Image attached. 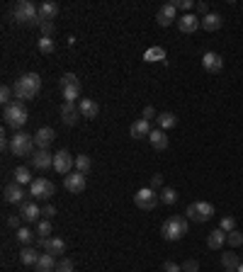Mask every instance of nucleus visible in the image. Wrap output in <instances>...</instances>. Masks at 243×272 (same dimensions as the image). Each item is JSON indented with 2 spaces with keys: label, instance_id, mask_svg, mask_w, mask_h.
Returning a JSON list of instances; mask_svg holds the SVG:
<instances>
[{
  "label": "nucleus",
  "instance_id": "nucleus-49",
  "mask_svg": "<svg viewBox=\"0 0 243 272\" xmlns=\"http://www.w3.org/2000/svg\"><path fill=\"white\" fill-rule=\"evenodd\" d=\"M163 272H183V267L175 265L173 260H168V262H163Z\"/></svg>",
  "mask_w": 243,
  "mask_h": 272
},
{
  "label": "nucleus",
  "instance_id": "nucleus-55",
  "mask_svg": "<svg viewBox=\"0 0 243 272\" xmlns=\"http://www.w3.org/2000/svg\"><path fill=\"white\" fill-rule=\"evenodd\" d=\"M226 272H231V270H226Z\"/></svg>",
  "mask_w": 243,
  "mask_h": 272
},
{
  "label": "nucleus",
  "instance_id": "nucleus-52",
  "mask_svg": "<svg viewBox=\"0 0 243 272\" xmlns=\"http://www.w3.org/2000/svg\"><path fill=\"white\" fill-rule=\"evenodd\" d=\"M0 149H3V151H8V149H10V139L5 136V131H3V139H0Z\"/></svg>",
  "mask_w": 243,
  "mask_h": 272
},
{
  "label": "nucleus",
  "instance_id": "nucleus-37",
  "mask_svg": "<svg viewBox=\"0 0 243 272\" xmlns=\"http://www.w3.org/2000/svg\"><path fill=\"white\" fill-rule=\"evenodd\" d=\"M177 202V192L173 190V187H163L161 190V204H175Z\"/></svg>",
  "mask_w": 243,
  "mask_h": 272
},
{
  "label": "nucleus",
  "instance_id": "nucleus-11",
  "mask_svg": "<svg viewBox=\"0 0 243 272\" xmlns=\"http://www.w3.org/2000/svg\"><path fill=\"white\" fill-rule=\"evenodd\" d=\"M20 217L25 224H39L41 221V207L37 202H25L20 207Z\"/></svg>",
  "mask_w": 243,
  "mask_h": 272
},
{
  "label": "nucleus",
  "instance_id": "nucleus-43",
  "mask_svg": "<svg viewBox=\"0 0 243 272\" xmlns=\"http://www.w3.org/2000/svg\"><path fill=\"white\" fill-rule=\"evenodd\" d=\"M219 229H221V231H226V233L236 231V219H233V217H224V219H221V224H219Z\"/></svg>",
  "mask_w": 243,
  "mask_h": 272
},
{
  "label": "nucleus",
  "instance_id": "nucleus-12",
  "mask_svg": "<svg viewBox=\"0 0 243 272\" xmlns=\"http://www.w3.org/2000/svg\"><path fill=\"white\" fill-rule=\"evenodd\" d=\"M32 165L37 170H49L54 168V153H49V149H37L32 153Z\"/></svg>",
  "mask_w": 243,
  "mask_h": 272
},
{
  "label": "nucleus",
  "instance_id": "nucleus-16",
  "mask_svg": "<svg viewBox=\"0 0 243 272\" xmlns=\"http://www.w3.org/2000/svg\"><path fill=\"white\" fill-rule=\"evenodd\" d=\"M25 199H27V192L22 190V185H17V182H13V185H8L5 187V202L8 204H25Z\"/></svg>",
  "mask_w": 243,
  "mask_h": 272
},
{
  "label": "nucleus",
  "instance_id": "nucleus-27",
  "mask_svg": "<svg viewBox=\"0 0 243 272\" xmlns=\"http://www.w3.org/2000/svg\"><path fill=\"white\" fill-rule=\"evenodd\" d=\"M37 260H39L37 248H32V245H22V250H20V262H22V265H37Z\"/></svg>",
  "mask_w": 243,
  "mask_h": 272
},
{
  "label": "nucleus",
  "instance_id": "nucleus-51",
  "mask_svg": "<svg viewBox=\"0 0 243 272\" xmlns=\"http://www.w3.org/2000/svg\"><path fill=\"white\" fill-rule=\"evenodd\" d=\"M195 10L204 17V15H209V5H207V3H197V5H195Z\"/></svg>",
  "mask_w": 243,
  "mask_h": 272
},
{
  "label": "nucleus",
  "instance_id": "nucleus-10",
  "mask_svg": "<svg viewBox=\"0 0 243 272\" xmlns=\"http://www.w3.org/2000/svg\"><path fill=\"white\" fill-rule=\"evenodd\" d=\"M85 185H88V180H85V175L83 173H68L66 177H64V187H66L71 194H81L83 190H85Z\"/></svg>",
  "mask_w": 243,
  "mask_h": 272
},
{
  "label": "nucleus",
  "instance_id": "nucleus-25",
  "mask_svg": "<svg viewBox=\"0 0 243 272\" xmlns=\"http://www.w3.org/2000/svg\"><path fill=\"white\" fill-rule=\"evenodd\" d=\"M149 141H151V146L156 151H165L168 149V136H165V131L163 129H153L149 136Z\"/></svg>",
  "mask_w": 243,
  "mask_h": 272
},
{
  "label": "nucleus",
  "instance_id": "nucleus-6",
  "mask_svg": "<svg viewBox=\"0 0 243 272\" xmlns=\"http://www.w3.org/2000/svg\"><path fill=\"white\" fill-rule=\"evenodd\" d=\"M56 194V185L46 177H34V182L29 185V197L32 202H49Z\"/></svg>",
  "mask_w": 243,
  "mask_h": 272
},
{
  "label": "nucleus",
  "instance_id": "nucleus-54",
  "mask_svg": "<svg viewBox=\"0 0 243 272\" xmlns=\"http://www.w3.org/2000/svg\"><path fill=\"white\" fill-rule=\"evenodd\" d=\"M236 272H243V262H241V265H238V270H236Z\"/></svg>",
  "mask_w": 243,
  "mask_h": 272
},
{
  "label": "nucleus",
  "instance_id": "nucleus-24",
  "mask_svg": "<svg viewBox=\"0 0 243 272\" xmlns=\"http://www.w3.org/2000/svg\"><path fill=\"white\" fill-rule=\"evenodd\" d=\"M46 253H51L54 258H58V255H64L66 253V241L64 238H58V236H54V238H49L46 241V248H44Z\"/></svg>",
  "mask_w": 243,
  "mask_h": 272
},
{
  "label": "nucleus",
  "instance_id": "nucleus-41",
  "mask_svg": "<svg viewBox=\"0 0 243 272\" xmlns=\"http://www.w3.org/2000/svg\"><path fill=\"white\" fill-rule=\"evenodd\" d=\"M56 272H76V265L71 258H61L58 265H56Z\"/></svg>",
  "mask_w": 243,
  "mask_h": 272
},
{
  "label": "nucleus",
  "instance_id": "nucleus-40",
  "mask_svg": "<svg viewBox=\"0 0 243 272\" xmlns=\"http://www.w3.org/2000/svg\"><path fill=\"white\" fill-rule=\"evenodd\" d=\"M39 29H41V37H54L56 25H54V22H51V20H41Z\"/></svg>",
  "mask_w": 243,
  "mask_h": 272
},
{
  "label": "nucleus",
  "instance_id": "nucleus-1",
  "mask_svg": "<svg viewBox=\"0 0 243 272\" xmlns=\"http://www.w3.org/2000/svg\"><path fill=\"white\" fill-rule=\"evenodd\" d=\"M15 97L20 100V102H29V100H34V97L39 95L41 90V76L39 73H22L17 81H15Z\"/></svg>",
  "mask_w": 243,
  "mask_h": 272
},
{
  "label": "nucleus",
  "instance_id": "nucleus-19",
  "mask_svg": "<svg viewBox=\"0 0 243 272\" xmlns=\"http://www.w3.org/2000/svg\"><path fill=\"white\" fill-rule=\"evenodd\" d=\"M221 25H224V17L219 13H209V15H204V17H200V27L204 32H219Z\"/></svg>",
  "mask_w": 243,
  "mask_h": 272
},
{
  "label": "nucleus",
  "instance_id": "nucleus-38",
  "mask_svg": "<svg viewBox=\"0 0 243 272\" xmlns=\"http://www.w3.org/2000/svg\"><path fill=\"white\" fill-rule=\"evenodd\" d=\"M37 236L39 238H51V221L41 219L39 224H37Z\"/></svg>",
  "mask_w": 243,
  "mask_h": 272
},
{
  "label": "nucleus",
  "instance_id": "nucleus-46",
  "mask_svg": "<svg viewBox=\"0 0 243 272\" xmlns=\"http://www.w3.org/2000/svg\"><path fill=\"white\" fill-rule=\"evenodd\" d=\"M180 267H183V272H200V262L190 258V260H185V262H183Z\"/></svg>",
  "mask_w": 243,
  "mask_h": 272
},
{
  "label": "nucleus",
  "instance_id": "nucleus-28",
  "mask_svg": "<svg viewBox=\"0 0 243 272\" xmlns=\"http://www.w3.org/2000/svg\"><path fill=\"white\" fill-rule=\"evenodd\" d=\"M15 182L17 185H32L34 182V177H32V170H29L27 165H20V168H15Z\"/></svg>",
  "mask_w": 243,
  "mask_h": 272
},
{
  "label": "nucleus",
  "instance_id": "nucleus-53",
  "mask_svg": "<svg viewBox=\"0 0 243 272\" xmlns=\"http://www.w3.org/2000/svg\"><path fill=\"white\" fill-rule=\"evenodd\" d=\"M46 241L49 238H37V248H46Z\"/></svg>",
  "mask_w": 243,
  "mask_h": 272
},
{
  "label": "nucleus",
  "instance_id": "nucleus-50",
  "mask_svg": "<svg viewBox=\"0 0 243 272\" xmlns=\"http://www.w3.org/2000/svg\"><path fill=\"white\" fill-rule=\"evenodd\" d=\"M163 187V175H153L151 177V190H161Z\"/></svg>",
  "mask_w": 243,
  "mask_h": 272
},
{
  "label": "nucleus",
  "instance_id": "nucleus-47",
  "mask_svg": "<svg viewBox=\"0 0 243 272\" xmlns=\"http://www.w3.org/2000/svg\"><path fill=\"white\" fill-rule=\"evenodd\" d=\"M141 119H146V122H151V119H158V114H156V109L151 107H144V112H141Z\"/></svg>",
  "mask_w": 243,
  "mask_h": 272
},
{
  "label": "nucleus",
  "instance_id": "nucleus-20",
  "mask_svg": "<svg viewBox=\"0 0 243 272\" xmlns=\"http://www.w3.org/2000/svg\"><path fill=\"white\" fill-rule=\"evenodd\" d=\"M78 109H81V117H85V119H95L100 114V105L95 100H90V97H81L78 100Z\"/></svg>",
  "mask_w": 243,
  "mask_h": 272
},
{
  "label": "nucleus",
  "instance_id": "nucleus-8",
  "mask_svg": "<svg viewBox=\"0 0 243 272\" xmlns=\"http://www.w3.org/2000/svg\"><path fill=\"white\" fill-rule=\"evenodd\" d=\"M188 219L190 221H195V224H204V221H209V219L214 217V204L209 202H192L188 207Z\"/></svg>",
  "mask_w": 243,
  "mask_h": 272
},
{
  "label": "nucleus",
  "instance_id": "nucleus-30",
  "mask_svg": "<svg viewBox=\"0 0 243 272\" xmlns=\"http://www.w3.org/2000/svg\"><path fill=\"white\" fill-rule=\"evenodd\" d=\"M144 61H149V63H156V61H165V49L163 46H151L144 51Z\"/></svg>",
  "mask_w": 243,
  "mask_h": 272
},
{
  "label": "nucleus",
  "instance_id": "nucleus-17",
  "mask_svg": "<svg viewBox=\"0 0 243 272\" xmlns=\"http://www.w3.org/2000/svg\"><path fill=\"white\" fill-rule=\"evenodd\" d=\"M202 66L207 73H221V68H224V58L216 54V51H207L202 56Z\"/></svg>",
  "mask_w": 243,
  "mask_h": 272
},
{
  "label": "nucleus",
  "instance_id": "nucleus-35",
  "mask_svg": "<svg viewBox=\"0 0 243 272\" xmlns=\"http://www.w3.org/2000/svg\"><path fill=\"white\" fill-rule=\"evenodd\" d=\"M37 49H39L41 54H54V51H56L54 37H39V41H37Z\"/></svg>",
  "mask_w": 243,
  "mask_h": 272
},
{
  "label": "nucleus",
  "instance_id": "nucleus-29",
  "mask_svg": "<svg viewBox=\"0 0 243 272\" xmlns=\"http://www.w3.org/2000/svg\"><path fill=\"white\" fill-rule=\"evenodd\" d=\"M61 97H64V102H76V100L81 97V83L61 88Z\"/></svg>",
  "mask_w": 243,
  "mask_h": 272
},
{
  "label": "nucleus",
  "instance_id": "nucleus-21",
  "mask_svg": "<svg viewBox=\"0 0 243 272\" xmlns=\"http://www.w3.org/2000/svg\"><path fill=\"white\" fill-rule=\"evenodd\" d=\"M151 122H146V119H136V122H132V126H129V136L132 139H149L151 136Z\"/></svg>",
  "mask_w": 243,
  "mask_h": 272
},
{
  "label": "nucleus",
  "instance_id": "nucleus-4",
  "mask_svg": "<svg viewBox=\"0 0 243 272\" xmlns=\"http://www.w3.org/2000/svg\"><path fill=\"white\" fill-rule=\"evenodd\" d=\"M185 233H188V217H170V219L163 221L161 236L165 241L175 243L180 238H185Z\"/></svg>",
  "mask_w": 243,
  "mask_h": 272
},
{
  "label": "nucleus",
  "instance_id": "nucleus-2",
  "mask_svg": "<svg viewBox=\"0 0 243 272\" xmlns=\"http://www.w3.org/2000/svg\"><path fill=\"white\" fill-rule=\"evenodd\" d=\"M27 119H29V112L25 107V102H20V100H15L13 105H8L3 109V122L13 131H22V126L27 124Z\"/></svg>",
  "mask_w": 243,
  "mask_h": 272
},
{
  "label": "nucleus",
  "instance_id": "nucleus-33",
  "mask_svg": "<svg viewBox=\"0 0 243 272\" xmlns=\"http://www.w3.org/2000/svg\"><path fill=\"white\" fill-rule=\"evenodd\" d=\"M156 122H158V126L165 131V129H173V126H175L177 117L173 114V112H163V114H158V119H156Z\"/></svg>",
  "mask_w": 243,
  "mask_h": 272
},
{
  "label": "nucleus",
  "instance_id": "nucleus-13",
  "mask_svg": "<svg viewBox=\"0 0 243 272\" xmlns=\"http://www.w3.org/2000/svg\"><path fill=\"white\" fill-rule=\"evenodd\" d=\"M175 5L173 3H165V5H161L158 8V13H156V22L161 25V27H170L173 22H177V17H175Z\"/></svg>",
  "mask_w": 243,
  "mask_h": 272
},
{
  "label": "nucleus",
  "instance_id": "nucleus-32",
  "mask_svg": "<svg viewBox=\"0 0 243 272\" xmlns=\"http://www.w3.org/2000/svg\"><path fill=\"white\" fill-rule=\"evenodd\" d=\"M90 168H93V158H90V156H85V153L76 156V170H78V173L88 175V173H90Z\"/></svg>",
  "mask_w": 243,
  "mask_h": 272
},
{
  "label": "nucleus",
  "instance_id": "nucleus-9",
  "mask_svg": "<svg viewBox=\"0 0 243 272\" xmlns=\"http://www.w3.org/2000/svg\"><path fill=\"white\" fill-rule=\"evenodd\" d=\"M73 168H76V158H73L66 149L56 151V153H54V170H56V173L66 177L68 173H73Z\"/></svg>",
  "mask_w": 243,
  "mask_h": 272
},
{
  "label": "nucleus",
  "instance_id": "nucleus-34",
  "mask_svg": "<svg viewBox=\"0 0 243 272\" xmlns=\"http://www.w3.org/2000/svg\"><path fill=\"white\" fill-rule=\"evenodd\" d=\"M15 238H17L22 245H29V243H34V231H32L29 226H22V229L15 231Z\"/></svg>",
  "mask_w": 243,
  "mask_h": 272
},
{
  "label": "nucleus",
  "instance_id": "nucleus-26",
  "mask_svg": "<svg viewBox=\"0 0 243 272\" xmlns=\"http://www.w3.org/2000/svg\"><path fill=\"white\" fill-rule=\"evenodd\" d=\"M56 15H58V5H56L54 0H46V3H41L39 5V17L41 20H51V22H54Z\"/></svg>",
  "mask_w": 243,
  "mask_h": 272
},
{
  "label": "nucleus",
  "instance_id": "nucleus-23",
  "mask_svg": "<svg viewBox=\"0 0 243 272\" xmlns=\"http://www.w3.org/2000/svg\"><path fill=\"white\" fill-rule=\"evenodd\" d=\"M224 243H226V231H221V229L209 231V236H207V245H209L212 250H221Z\"/></svg>",
  "mask_w": 243,
  "mask_h": 272
},
{
  "label": "nucleus",
  "instance_id": "nucleus-7",
  "mask_svg": "<svg viewBox=\"0 0 243 272\" xmlns=\"http://www.w3.org/2000/svg\"><path fill=\"white\" fill-rule=\"evenodd\" d=\"M134 204L141 209V212H153L158 204H161V194L151 187H141V190L134 194Z\"/></svg>",
  "mask_w": 243,
  "mask_h": 272
},
{
  "label": "nucleus",
  "instance_id": "nucleus-5",
  "mask_svg": "<svg viewBox=\"0 0 243 272\" xmlns=\"http://www.w3.org/2000/svg\"><path fill=\"white\" fill-rule=\"evenodd\" d=\"M10 151L17 158H32V153H34V134L15 131V136L10 139Z\"/></svg>",
  "mask_w": 243,
  "mask_h": 272
},
{
  "label": "nucleus",
  "instance_id": "nucleus-3",
  "mask_svg": "<svg viewBox=\"0 0 243 272\" xmlns=\"http://www.w3.org/2000/svg\"><path fill=\"white\" fill-rule=\"evenodd\" d=\"M13 20L17 25H34V27H39L41 25L39 8H34V3H29V0H20V3H15L13 8Z\"/></svg>",
  "mask_w": 243,
  "mask_h": 272
},
{
  "label": "nucleus",
  "instance_id": "nucleus-36",
  "mask_svg": "<svg viewBox=\"0 0 243 272\" xmlns=\"http://www.w3.org/2000/svg\"><path fill=\"white\" fill-rule=\"evenodd\" d=\"M13 97H15V90L10 88V85H3V88H0V102H3V107L13 105V102H15Z\"/></svg>",
  "mask_w": 243,
  "mask_h": 272
},
{
  "label": "nucleus",
  "instance_id": "nucleus-31",
  "mask_svg": "<svg viewBox=\"0 0 243 272\" xmlns=\"http://www.w3.org/2000/svg\"><path fill=\"white\" fill-rule=\"evenodd\" d=\"M221 265H224V270L236 272L238 270V265H241V260H238L236 253H221Z\"/></svg>",
  "mask_w": 243,
  "mask_h": 272
},
{
  "label": "nucleus",
  "instance_id": "nucleus-39",
  "mask_svg": "<svg viewBox=\"0 0 243 272\" xmlns=\"http://www.w3.org/2000/svg\"><path fill=\"white\" fill-rule=\"evenodd\" d=\"M226 243L231 245V248H238V245H243V233L236 229V231L226 233Z\"/></svg>",
  "mask_w": 243,
  "mask_h": 272
},
{
  "label": "nucleus",
  "instance_id": "nucleus-22",
  "mask_svg": "<svg viewBox=\"0 0 243 272\" xmlns=\"http://www.w3.org/2000/svg\"><path fill=\"white\" fill-rule=\"evenodd\" d=\"M56 265H58V262H56V258L51 253H41L34 267H37V272H56Z\"/></svg>",
  "mask_w": 243,
  "mask_h": 272
},
{
  "label": "nucleus",
  "instance_id": "nucleus-42",
  "mask_svg": "<svg viewBox=\"0 0 243 272\" xmlns=\"http://www.w3.org/2000/svg\"><path fill=\"white\" fill-rule=\"evenodd\" d=\"M76 83H81L76 73H64V76L58 78V88H66V85H76Z\"/></svg>",
  "mask_w": 243,
  "mask_h": 272
},
{
  "label": "nucleus",
  "instance_id": "nucleus-15",
  "mask_svg": "<svg viewBox=\"0 0 243 272\" xmlns=\"http://www.w3.org/2000/svg\"><path fill=\"white\" fill-rule=\"evenodd\" d=\"M54 139H56V131L51 126H41V129L34 131V146L37 149H49L54 144Z\"/></svg>",
  "mask_w": 243,
  "mask_h": 272
},
{
  "label": "nucleus",
  "instance_id": "nucleus-18",
  "mask_svg": "<svg viewBox=\"0 0 243 272\" xmlns=\"http://www.w3.org/2000/svg\"><path fill=\"white\" fill-rule=\"evenodd\" d=\"M177 29H180L183 34H192V32H197V29H200V17L192 15V13L177 17Z\"/></svg>",
  "mask_w": 243,
  "mask_h": 272
},
{
  "label": "nucleus",
  "instance_id": "nucleus-14",
  "mask_svg": "<svg viewBox=\"0 0 243 272\" xmlns=\"http://www.w3.org/2000/svg\"><path fill=\"white\" fill-rule=\"evenodd\" d=\"M81 119V109L76 102H64L61 105V122L66 124V126H76Z\"/></svg>",
  "mask_w": 243,
  "mask_h": 272
},
{
  "label": "nucleus",
  "instance_id": "nucleus-48",
  "mask_svg": "<svg viewBox=\"0 0 243 272\" xmlns=\"http://www.w3.org/2000/svg\"><path fill=\"white\" fill-rule=\"evenodd\" d=\"M8 226H13L15 231L22 229V217H17V214H15V217H8Z\"/></svg>",
  "mask_w": 243,
  "mask_h": 272
},
{
  "label": "nucleus",
  "instance_id": "nucleus-44",
  "mask_svg": "<svg viewBox=\"0 0 243 272\" xmlns=\"http://www.w3.org/2000/svg\"><path fill=\"white\" fill-rule=\"evenodd\" d=\"M173 5L180 8V10H185V15H188V13H192V8H195L197 3H192V0H173Z\"/></svg>",
  "mask_w": 243,
  "mask_h": 272
},
{
  "label": "nucleus",
  "instance_id": "nucleus-45",
  "mask_svg": "<svg viewBox=\"0 0 243 272\" xmlns=\"http://www.w3.org/2000/svg\"><path fill=\"white\" fill-rule=\"evenodd\" d=\"M54 217H56V207H54V204H44V207H41V219L51 221Z\"/></svg>",
  "mask_w": 243,
  "mask_h": 272
}]
</instances>
